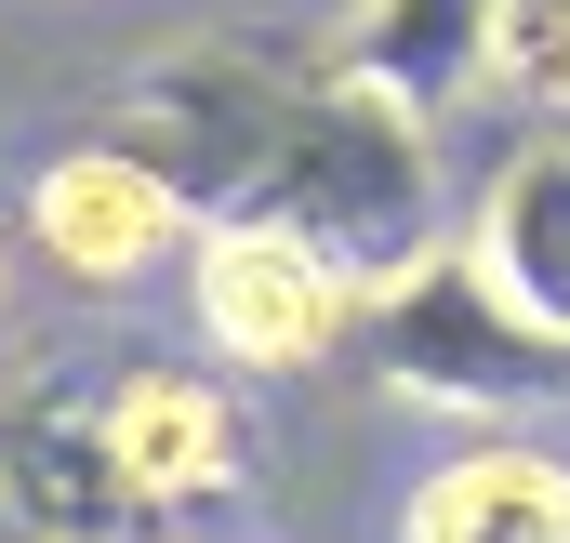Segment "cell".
Here are the masks:
<instances>
[{
    "instance_id": "10",
    "label": "cell",
    "mask_w": 570,
    "mask_h": 543,
    "mask_svg": "<svg viewBox=\"0 0 570 543\" xmlns=\"http://www.w3.org/2000/svg\"><path fill=\"white\" fill-rule=\"evenodd\" d=\"M478 13L491 0H345V27H332V53L372 80V93H399V107H451V93H478Z\"/></svg>"
},
{
    "instance_id": "12",
    "label": "cell",
    "mask_w": 570,
    "mask_h": 543,
    "mask_svg": "<svg viewBox=\"0 0 570 543\" xmlns=\"http://www.w3.org/2000/svg\"><path fill=\"white\" fill-rule=\"evenodd\" d=\"M0 305H13V239H0Z\"/></svg>"
},
{
    "instance_id": "11",
    "label": "cell",
    "mask_w": 570,
    "mask_h": 543,
    "mask_svg": "<svg viewBox=\"0 0 570 543\" xmlns=\"http://www.w3.org/2000/svg\"><path fill=\"white\" fill-rule=\"evenodd\" d=\"M478 93L518 120H570V0H491L478 13Z\"/></svg>"
},
{
    "instance_id": "4",
    "label": "cell",
    "mask_w": 570,
    "mask_h": 543,
    "mask_svg": "<svg viewBox=\"0 0 570 543\" xmlns=\"http://www.w3.org/2000/svg\"><path fill=\"white\" fill-rule=\"evenodd\" d=\"M173 253H186V318L226 372H318L358 318V278L279 213H199Z\"/></svg>"
},
{
    "instance_id": "6",
    "label": "cell",
    "mask_w": 570,
    "mask_h": 543,
    "mask_svg": "<svg viewBox=\"0 0 570 543\" xmlns=\"http://www.w3.org/2000/svg\"><path fill=\"white\" fill-rule=\"evenodd\" d=\"M0 543H159L107 464L94 358H40L0 385Z\"/></svg>"
},
{
    "instance_id": "5",
    "label": "cell",
    "mask_w": 570,
    "mask_h": 543,
    "mask_svg": "<svg viewBox=\"0 0 570 543\" xmlns=\"http://www.w3.org/2000/svg\"><path fill=\"white\" fill-rule=\"evenodd\" d=\"M94 424H107V464H120V491L159 543L199 531L253 477V411L199 358H94Z\"/></svg>"
},
{
    "instance_id": "8",
    "label": "cell",
    "mask_w": 570,
    "mask_h": 543,
    "mask_svg": "<svg viewBox=\"0 0 570 543\" xmlns=\"http://www.w3.org/2000/svg\"><path fill=\"white\" fill-rule=\"evenodd\" d=\"M451 253L491 278L531 332H558V345H570V120H544V134L478 186V213H464Z\"/></svg>"
},
{
    "instance_id": "2",
    "label": "cell",
    "mask_w": 570,
    "mask_h": 543,
    "mask_svg": "<svg viewBox=\"0 0 570 543\" xmlns=\"http://www.w3.org/2000/svg\"><path fill=\"white\" fill-rule=\"evenodd\" d=\"M279 226H305L332 266L358 278H399L412 253L451 239V172H438V120L425 107H399V93H372L345 53H332V27H318V93H305V146H292L279 172Z\"/></svg>"
},
{
    "instance_id": "7",
    "label": "cell",
    "mask_w": 570,
    "mask_h": 543,
    "mask_svg": "<svg viewBox=\"0 0 570 543\" xmlns=\"http://www.w3.org/2000/svg\"><path fill=\"white\" fill-rule=\"evenodd\" d=\"M27 239L80 278V292H134L146 266H173L186 199H173L120 134H94V146H53V159H40V186H27Z\"/></svg>"
},
{
    "instance_id": "9",
    "label": "cell",
    "mask_w": 570,
    "mask_h": 543,
    "mask_svg": "<svg viewBox=\"0 0 570 543\" xmlns=\"http://www.w3.org/2000/svg\"><path fill=\"white\" fill-rule=\"evenodd\" d=\"M399 543H570V451L544 437H464L399 504Z\"/></svg>"
},
{
    "instance_id": "3",
    "label": "cell",
    "mask_w": 570,
    "mask_h": 543,
    "mask_svg": "<svg viewBox=\"0 0 570 543\" xmlns=\"http://www.w3.org/2000/svg\"><path fill=\"white\" fill-rule=\"evenodd\" d=\"M345 345L372 358L385 398L438 411V424H531V411H558V385H570V345L531 332L451 239L412 253L399 278H372L358 318H345Z\"/></svg>"
},
{
    "instance_id": "1",
    "label": "cell",
    "mask_w": 570,
    "mask_h": 543,
    "mask_svg": "<svg viewBox=\"0 0 570 543\" xmlns=\"http://www.w3.org/2000/svg\"><path fill=\"white\" fill-rule=\"evenodd\" d=\"M305 93H318V40L292 27H199L159 40L120 80V146L199 213H279V172L305 146Z\"/></svg>"
}]
</instances>
